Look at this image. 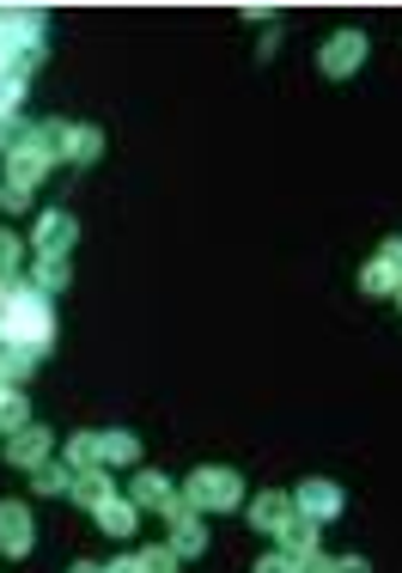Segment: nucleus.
I'll use <instances>...</instances> for the list:
<instances>
[{
  "mask_svg": "<svg viewBox=\"0 0 402 573\" xmlns=\"http://www.w3.org/2000/svg\"><path fill=\"white\" fill-rule=\"evenodd\" d=\"M18 263H25V238L0 226V275H18Z\"/></svg>",
  "mask_w": 402,
  "mask_h": 573,
  "instance_id": "obj_23",
  "label": "nucleus"
},
{
  "mask_svg": "<svg viewBox=\"0 0 402 573\" xmlns=\"http://www.w3.org/2000/svg\"><path fill=\"white\" fill-rule=\"evenodd\" d=\"M0 549H7V556H32V512L18 507V500H7V507H0Z\"/></svg>",
  "mask_w": 402,
  "mask_h": 573,
  "instance_id": "obj_10",
  "label": "nucleus"
},
{
  "mask_svg": "<svg viewBox=\"0 0 402 573\" xmlns=\"http://www.w3.org/2000/svg\"><path fill=\"white\" fill-rule=\"evenodd\" d=\"M74 500H79L86 512H98L104 500H116V482H110L104 470H86V476H74Z\"/></svg>",
  "mask_w": 402,
  "mask_h": 573,
  "instance_id": "obj_15",
  "label": "nucleus"
},
{
  "mask_svg": "<svg viewBox=\"0 0 402 573\" xmlns=\"http://www.w3.org/2000/svg\"><path fill=\"white\" fill-rule=\"evenodd\" d=\"M293 512H299V519H311V525H329V519H336V512H341V488H336V482H324V476L299 482Z\"/></svg>",
  "mask_w": 402,
  "mask_h": 573,
  "instance_id": "obj_4",
  "label": "nucleus"
},
{
  "mask_svg": "<svg viewBox=\"0 0 402 573\" xmlns=\"http://www.w3.org/2000/svg\"><path fill=\"white\" fill-rule=\"evenodd\" d=\"M329 573H372L360 556H341V561H329Z\"/></svg>",
  "mask_w": 402,
  "mask_h": 573,
  "instance_id": "obj_29",
  "label": "nucleus"
},
{
  "mask_svg": "<svg viewBox=\"0 0 402 573\" xmlns=\"http://www.w3.org/2000/svg\"><path fill=\"white\" fill-rule=\"evenodd\" d=\"M317 67H324L329 79L360 74V67H366V37H360V32H336V37L324 43V55H317Z\"/></svg>",
  "mask_w": 402,
  "mask_h": 573,
  "instance_id": "obj_3",
  "label": "nucleus"
},
{
  "mask_svg": "<svg viewBox=\"0 0 402 573\" xmlns=\"http://www.w3.org/2000/svg\"><path fill=\"white\" fill-rule=\"evenodd\" d=\"M0 324L32 354H49V341H55V311L25 275H0Z\"/></svg>",
  "mask_w": 402,
  "mask_h": 573,
  "instance_id": "obj_1",
  "label": "nucleus"
},
{
  "mask_svg": "<svg viewBox=\"0 0 402 573\" xmlns=\"http://www.w3.org/2000/svg\"><path fill=\"white\" fill-rule=\"evenodd\" d=\"M67 135H74V123H37L32 128V147L49 159V165H62V159H67Z\"/></svg>",
  "mask_w": 402,
  "mask_h": 573,
  "instance_id": "obj_16",
  "label": "nucleus"
},
{
  "mask_svg": "<svg viewBox=\"0 0 402 573\" xmlns=\"http://www.w3.org/2000/svg\"><path fill=\"white\" fill-rule=\"evenodd\" d=\"M184 507L189 512H233V507H244V476H238V470H226V464L196 470V476H189V488H184Z\"/></svg>",
  "mask_w": 402,
  "mask_h": 573,
  "instance_id": "obj_2",
  "label": "nucleus"
},
{
  "mask_svg": "<svg viewBox=\"0 0 402 573\" xmlns=\"http://www.w3.org/2000/svg\"><path fill=\"white\" fill-rule=\"evenodd\" d=\"M18 104H25V79H0V116H18Z\"/></svg>",
  "mask_w": 402,
  "mask_h": 573,
  "instance_id": "obj_25",
  "label": "nucleus"
},
{
  "mask_svg": "<svg viewBox=\"0 0 402 573\" xmlns=\"http://www.w3.org/2000/svg\"><path fill=\"white\" fill-rule=\"evenodd\" d=\"M201 549H208V525H201V512H189L177 500V512H171V556H201Z\"/></svg>",
  "mask_w": 402,
  "mask_h": 573,
  "instance_id": "obj_9",
  "label": "nucleus"
},
{
  "mask_svg": "<svg viewBox=\"0 0 402 573\" xmlns=\"http://www.w3.org/2000/svg\"><path fill=\"white\" fill-rule=\"evenodd\" d=\"M32 427V403H25V390H7L0 397V434L13 439V434H25Z\"/></svg>",
  "mask_w": 402,
  "mask_h": 573,
  "instance_id": "obj_20",
  "label": "nucleus"
},
{
  "mask_svg": "<svg viewBox=\"0 0 402 573\" xmlns=\"http://www.w3.org/2000/svg\"><path fill=\"white\" fill-rule=\"evenodd\" d=\"M67 573H104V568H92V561H74V568H67Z\"/></svg>",
  "mask_w": 402,
  "mask_h": 573,
  "instance_id": "obj_31",
  "label": "nucleus"
},
{
  "mask_svg": "<svg viewBox=\"0 0 402 573\" xmlns=\"http://www.w3.org/2000/svg\"><path fill=\"white\" fill-rule=\"evenodd\" d=\"M67 281H74V275H67V257H37V263H32V287H37L43 299L62 294Z\"/></svg>",
  "mask_w": 402,
  "mask_h": 573,
  "instance_id": "obj_18",
  "label": "nucleus"
},
{
  "mask_svg": "<svg viewBox=\"0 0 402 573\" xmlns=\"http://www.w3.org/2000/svg\"><path fill=\"white\" fill-rule=\"evenodd\" d=\"M287 519H293V495L268 488V495L250 500V525H256V531H275V537H280V525H287Z\"/></svg>",
  "mask_w": 402,
  "mask_h": 573,
  "instance_id": "obj_13",
  "label": "nucleus"
},
{
  "mask_svg": "<svg viewBox=\"0 0 402 573\" xmlns=\"http://www.w3.org/2000/svg\"><path fill=\"white\" fill-rule=\"evenodd\" d=\"M7 464H18V470H43V464H49V427H25V434L7 439Z\"/></svg>",
  "mask_w": 402,
  "mask_h": 573,
  "instance_id": "obj_11",
  "label": "nucleus"
},
{
  "mask_svg": "<svg viewBox=\"0 0 402 573\" xmlns=\"http://www.w3.org/2000/svg\"><path fill=\"white\" fill-rule=\"evenodd\" d=\"M256 573H299V568H293V561H287V556L275 549V556H263V561H256Z\"/></svg>",
  "mask_w": 402,
  "mask_h": 573,
  "instance_id": "obj_28",
  "label": "nucleus"
},
{
  "mask_svg": "<svg viewBox=\"0 0 402 573\" xmlns=\"http://www.w3.org/2000/svg\"><path fill=\"white\" fill-rule=\"evenodd\" d=\"M128 500H135V512H177V495H171V482L159 476V470H140L135 482H128Z\"/></svg>",
  "mask_w": 402,
  "mask_h": 573,
  "instance_id": "obj_8",
  "label": "nucleus"
},
{
  "mask_svg": "<svg viewBox=\"0 0 402 573\" xmlns=\"http://www.w3.org/2000/svg\"><path fill=\"white\" fill-rule=\"evenodd\" d=\"M104 573H140V556H123V561H110Z\"/></svg>",
  "mask_w": 402,
  "mask_h": 573,
  "instance_id": "obj_30",
  "label": "nucleus"
},
{
  "mask_svg": "<svg viewBox=\"0 0 402 573\" xmlns=\"http://www.w3.org/2000/svg\"><path fill=\"white\" fill-rule=\"evenodd\" d=\"M98 153H104V128L74 123V135H67V165H92Z\"/></svg>",
  "mask_w": 402,
  "mask_h": 573,
  "instance_id": "obj_17",
  "label": "nucleus"
},
{
  "mask_svg": "<svg viewBox=\"0 0 402 573\" xmlns=\"http://www.w3.org/2000/svg\"><path fill=\"white\" fill-rule=\"evenodd\" d=\"M0 208H7V214H25V208H32V189H18V184H0Z\"/></svg>",
  "mask_w": 402,
  "mask_h": 573,
  "instance_id": "obj_27",
  "label": "nucleus"
},
{
  "mask_svg": "<svg viewBox=\"0 0 402 573\" xmlns=\"http://www.w3.org/2000/svg\"><path fill=\"white\" fill-rule=\"evenodd\" d=\"M92 519H98V531H110V537H128V531H135V500H104Z\"/></svg>",
  "mask_w": 402,
  "mask_h": 573,
  "instance_id": "obj_19",
  "label": "nucleus"
},
{
  "mask_svg": "<svg viewBox=\"0 0 402 573\" xmlns=\"http://www.w3.org/2000/svg\"><path fill=\"white\" fill-rule=\"evenodd\" d=\"M25 135H32V123H18V116H0V153H13Z\"/></svg>",
  "mask_w": 402,
  "mask_h": 573,
  "instance_id": "obj_26",
  "label": "nucleus"
},
{
  "mask_svg": "<svg viewBox=\"0 0 402 573\" xmlns=\"http://www.w3.org/2000/svg\"><path fill=\"white\" fill-rule=\"evenodd\" d=\"M397 299H402V287H397Z\"/></svg>",
  "mask_w": 402,
  "mask_h": 573,
  "instance_id": "obj_32",
  "label": "nucleus"
},
{
  "mask_svg": "<svg viewBox=\"0 0 402 573\" xmlns=\"http://www.w3.org/2000/svg\"><path fill=\"white\" fill-rule=\"evenodd\" d=\"M317 531H324V525H311V519H299V512L287 519V525H280V556L293 561L299 573L317 561Z\"/></svg>",
  "mask_w": 402,
  "mask_h": 573,
  "instance_id": "obj_7",
  "label": "nucleus"
},
{
  "mask_svg": "<svg viewBox=\"0 0 402 573\" xmlns=\"http://www.w3.org/2000/svg\"><path fill=\"white\" fill-rule=\"evenodd\" d=\"M74 476H79V470H67V464L49 458L43 470H32V488H37V495H74Z\"/></svg>",
  "mask_w": 402,
  "mask_h": 573,
  "instance_id": "obj_21",
  "label": "nucleus"
},
{
  "mask_svg": "<svg viewBox=\"0 0 402 573\" xmlns=\"http://www.w3.org/2000/svg\"><path fill=\"white\" fill-rule=\"evenodd\" d=\"M67 470H104V434H74L67 439Z\"/></svg>",
  "mask_w": 402,
  "mask_h": 573,
  "instance_id": "obj_14",
  "label": "nucleus"
},
{
  "mask_svg": "<svg viewBox=\"0 0 402 573\" xmlns=\"http://www.w3.org/2000/svg\"><path fill=\"white\" fill-rule=\"evenodd\" d=\"M43 171H49V159H43V153H37V147H32V135L18 140L13 153H7V184H18V189H32V184H37V177H43Z\"/></svg>",
  "mask_w": 402,
  "mask_h": 573,
  "instance_id": "obj_12",
  "label": "nucleus"
},
{
  "mask_svg": "<svg viewBox=\"0 0 402 573\" xmlns=\"http://www.w3.org/2000/svg\"><path fill=\"white\" fill-rule=\"evenodd\" d=\"M140 573H177V556H171V543H165V549H140Z\"/></svg>",
  "mask_w": 402,
  "mask_h": 573,
  "instance_id": "obj_24",
  "label": "nucleus"
},
{
  "mask_svg": "<svg viewBox=\"0 0 402 573\" xmlns=\"http://www.w3.org/2000/svg\"><path fill=\"white\" fill-rule=\"evenodd\" d=\"M74 238H79L74 214H62V208H43V214H37V233H32L37 257H67V250H74Z\"/></svg>",
  "mask_w": 402,
  "mask_h": 573,
  "instance_id": "obj_5",
  "label": "nucleus"
},
{
  "mask_svg": "<svg viewBox=\"0 0 402 573\" xmlns=\"http://www.w3.org/2000/svg\"><path fill=\"white\" fill-rule=\"evenodd\" d=\"M360 287H366L372 299H385V294H397V287H402V245H397V238H390V245L360 269Z\"/></svg>",
  "mask_w": 402,
  "mask_h": 573,
  "instance_id": "obj_6",
  "label": "nucleus"
},
{
  "mask_svg": "<svg viewBox=\"0 0 402 573\" xmlns=\"http://www.w3.org/2000/svg\"><path fill=\"white\" fill-rule=\"evenodd\" d=\"M135 458H140L135 434H104V464H135Z\"/></svg>",
  "mask_w": 402,
  "mask_h": 573,
  "instance_id": "obj_22",
  "label": "nucleus"
}]
</instances>
